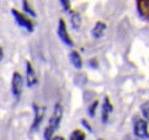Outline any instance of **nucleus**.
<instances>
[{
  "instance_id": "1",
  "label": "nucleus",
  "mask_w": 149,
  "mask_h": 140,
  "mask_svg": "<svg viewBox=\"0 0 149 140\" xmlns=\"http://www.w3.org/2000/svg\"><path fill=\"white\" fill-rule=\"evenodd\" d=\"M62 116H63V108L61 103H56L54 106V112L49 119V124L46 128L45 130V140H53V137H54V133L58 129L62 121Z\"/></svg>"
},
{
  "instance_id": "2",
  "label": "nucleus",
  "mask_w": 149,
  "mask_h": 140,
  "mask_svg": "<svg viewBox=\"0 0 149 140\" xmlns=\"http://www.w3.org/2000/svg\"><path fill=\"white\" fill-rule=\"evenodd\" d=\"M134 135L139 139H149V130H148V122L142 118H136L134 127H133Z\"/></svg>"
},
{
  "instance_id": "3",
  "label": "nucleus",
  "mask_w": 149,
  "mask_h": 140,
  "mask_svg": "<svg viewBox=\"0 0 149 140\" xmlns=\"http://www.w3.org/2000/svg\"><path fill=\"white\" fill-rule=\"evenodd\" d=\"M11 14H13V16L15 17V21H16V24L20 26V27L25 28L26 31H29V32L33 31V24L31 22V21L26 17V16H24L20 11H17L16 9H13Z\"/></svg>"
},
{
  "instance_id": "4",
  "label": "nucleus",
  "mask_w": 149,
  "mask_h": 140,
  "mask_svg": "<svg viewBox=\"0 0 149 140\" xmlns=\"http://www.w3.org/2000/svg\"><path fill=\"white\" fill-rule=\"evenodd\" d=\"M22 86H24V80L20 73H14L13 74V80H11V91L15 98H20L21 94H22Z\"/></svg>"
},
{
  "instance_id": "5",
  "label": "nucleus",
  "mask_w": 149,
  "mask_h": 140,
  "mask_svg": "<svg viewBox=\"0 0 149 140\" xmlns=\"http://www.w3.org/2000/svg\"><path fill=\"white\" fill-rule=\"evenodd\" d=\"M57 33H58V37L61 38V41L67 44L68 47H72L73 46V42L70 40V37L68 35V31H67V26L64 24L63 20H59V24H58V28H57Z\"/></svg>"
},
{
  "instance_id": "6",
  "label": "nucleus",
  "mask_w": 149,
  "mask_h": 140,
  "mask_svg": "<svg viewBox=\"0 0 149 140\" xmlns=\"http://www.w3.org/2000/svg\"><path fill=\"white\" fill-rule=\"evenodd\" d=\"M26 84L29 87H33L37 84V75L30 62H26Z\"/></svg>"
},
{
  "instance_id": "7",
  "label": "nucleus",
  "mask_w": 149,
  "mask_h": 140,
  "mask_svg": "<svg viewBox=\"0 0 149 140\" xmlns=\"http://www.w3.org/2000/svg\"><path fill=\"white\" fill-rule=\"evenodd\" d=\"M33 111H35V119H33L31 130H36V129H38L42 119H43V114H45V110L42 108V107H40V106L33 105Z\"/></svg>"
},
{
  "instance_id": "8",
  "label": "nucleus",
  "mask_w": 149,
  "mask_h": 140,
  "mask_svg": "<svg viewBox=\"0 0 149 140\" xmlns=\"http://www.w3.org/2000/svg\"><path fill=\"white\" fill-rule=\"evenodd\" d=\"M112 110H113L112 105H111L110 100L106 97L105 101H104V106H102V114H101V116H102V117H101V119H102V123H107L109 116H110V113L112 112Z\"/></svg>"
},
{
  "instance_id": "9",
  "label": "nucleus",
  "mask_w": 149,
  "mask_h": 140,
  "mask_svg": "<svg viewBox=\"0 0 149 140\" xmlns=\"http://www.w3.org/2000/svg\"><path fill=\"white\" fill-rule=\"evenodd\" d=\"M105 31H106V25L104 22H96V25L94 26V28L91 31V35L94 38H101L104 35H105Z\"/></svg>"
},
{
  "instance_id": "10",
  "label": "nucleus",
  "mask_w": 149,
  "mask_h": 140,
  "mask_svg": "<svg viewBox=\"0 0 149 140\" xmlns=\"http://www.w3.org/2000/svg\"><path fill=\"white\" fill-rule=\"evenodd\" d=\"M69 59H70V63L73 64V67L75 69H81L83 67V62H81V57L77 51H73L69 55Z\"/></svg>"
},
{
  "instance_id": "11",
  "label": "nucleus",
  "mask_w": 149,
  "mask_h": 140,
  "mask_svg": "<svg viewBox=\"0 0 149 140\" xmlns=\"http://www.w3.org/2000/svg\"><path fill=\"white\" fill-rule=\"evenodd\" d=\"M70 24H72V27L73 30H79L81 26V17H80V14L74 11L70 15Z\"/></svg>"
},
{
  "instance_id": "12",
  "label": "nucleus",
  "mask_w": 149,
  "mask_h": 140,
  "mask_svg": "<svg viewBox=\"0 0 149 140\" xmlns=\"http://www.w3.org/2000/svg\"><path fill=\"white\" fill-rule=\"evenodd\" d=\"M69 140H85V134L77 129V130H74L72 134H70V139Z\"/></svg>"
},
{
  "instance_id": "13",
  "label": "nucleus",
  "mask_w": 149,
  "mask_h": 140,
  "mask_svg": "<svg viewBox=\"0 0 149 140\" xmlns=\"http://www.w3.org/2000/svg\"><path fill=\"white\" fill-rule=\"evenodd\" d=\"M22 8H24V11L27 12L30 16H32V17H36V12L33 11V9L30 6V4L27 0H22Z\"/></svg>"
},
{
  "instance_id": "14",
  "label": "nucleus",
  "mask_w": 149,
  "mask_h": 140,
  "mask_svg": "<svg viewBox=\"0 0 149 140\" xmlns=\"http://www.w3.org/2000/svg\"><path fill=\"white\" fill-rule=\"evenodd\" d=\"M141 111H142V113H143V117H144V119L149 123V103L142 105Z\"/></svg>"
},
{
  "instance_id": "15",
  "label": "nucleus",
  "mask_w": 149,
  "mask_h": 140,
  "mask_svg": "<svg viewBox=\"0 0 149 140\" xmlns=\"http://www.w3.org/2000/svg\"><path fill=\"white\" fill-rule=\"evenodd\" d=\"M97 101H95V102H93L91 105H90V107L88 108V113H89V116L90 117H94V114H95V110L97 108Z\"/></svg>"
},
{
  "instance_id": "16",
  "label": "nucleus",
  "mask_w": 149,
  "mask_h": 140,
  "mask_svg": "<svg viewBox=\"0 0 149 140\" xmlns=\"http://www.w3.org/2000/svg\"><path fill=\"white\" fill-rule=\"evenodd\" d=\"M61 4H62L64 11H69V10H70V1H69V0H61Z\"/></svg>"
},
{
  "instance_id": "17",
  "label": "nucleus",
  "mask_w": 149,
  "mask_h": 140,
  "mask_svg": "<svg viewBox=\"0 0 149 140\" xmlns=\"http://www.w3.org/2000/svg\"><path fill=\"white\" fill-rule=\"evenodd\" d=\"M81 124H83V125H85V128H86V129H88V130H89V132H91V128H90V125H89V123H88L86 121H85V119H83V121H81Z\"/></svg>"
},
{
  "instance_id": "18",
  "label": "nucleus",
  "mask_w": 149,
  "mask_h": 140,
  "mask_svg": "<svg viewBox=\"0 0 149 140\" xmlns=\"http://www.w3.org/2000/svg\"><path fill=\"white\" fill-rule=\"evenodd\" d=\"M53 140H64V139H63L62 137H54V138H53Z\"/></svg>"
},
{
  "instance_id": "19",
  "label": "nucleus",
  "mask_w": 149,
  "mask_h": 140,
  "mask_svg": "<svg viewBox=\"0 0 149 140\" xmlns=\"http://www.w3.org/2000/svg\"><path fill=\"white\" fill-rule=\"evenodd\" d=\"M3 59V48L0 47V60H1Z\"/></svg>"
},
{
  "instance_id": "20",
  "label": "nucleus",
  "mask_w": 149,
  "mask_h": 140,
  "mask_svg": "<svg viewBox=\"0 0 149 140\" xmlns=\"http://www.w3.org/2000/svg\"><path fill=\"white\" fill-rule=\"evenodd\" d=\"M146 5H147V6L149 8V0H146Z\"/></svg>"
}]
</instances>
